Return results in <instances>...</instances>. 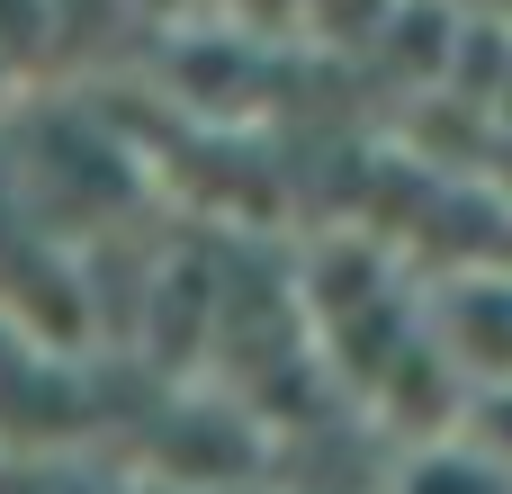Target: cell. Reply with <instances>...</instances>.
<instances>
[{"label": "cell", "mask_w": 512, "mask_h": 494, "mask_svg": "<svg viewBox=\"0 0 512 494\" xmlns=\"http://www.w3.org/2000/svg\"><path fill=\"white\" fill-rule=\"evenodd\" d=\"M396 494H512V468H495L486 450H477V459H468V450H432V459L405 468Z\"/></svg>", "instance_id": "obj_1"}, {"label": "cell", "mask_w": 512, "mask_h": 494, "mask_svg": "<svg viewBox=\"0 0 512 494\" xmlns=\"http://www.w3.org/2000/svg\"><path fill=\"white\" fill-rule=\"evenodd\" d=\"M207 9H216L234 36H252V45H261V36H288V27H306V9H315V0H207Z\"/></svg>", "instance_id": "obj_2"}]
</instances>
